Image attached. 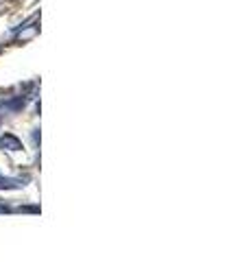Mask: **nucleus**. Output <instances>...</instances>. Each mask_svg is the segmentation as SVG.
<instances>
[{
	"instance_id": "f257e3e1",
	"label": "nucleus",
	"mask_w": 249,
	"mask_h": 262,
	"mask_svg": "<svg viewBox=\"0 0 249 262\" xmlns=\"http://www.w3.org/2000/svg\"><path fill=\"white\" fill-rule=\"evenodd\" d=\"M0 149H7V151H20V149H22V142H20L15 136L5 134L3 138H0Z\"/></svg>"
},
{
	"instance_id": "f03ea898",
	"label": "nucleus",
	"mask_w": 249,
	"mask_h": 262,
	"mask_svg": "<svg viewBox=\"0 0 249 262\" xmlns=\"http://www.w3.org/2000/svg\"><path fill=\"white\" fill-rule=\"evenodd\" d=\"M24 184L20 179H7V177H0V188H5V190H9V188H22Z\"/></svg>"
}]
</instances>
